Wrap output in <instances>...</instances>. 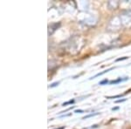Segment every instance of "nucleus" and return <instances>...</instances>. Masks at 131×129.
I'll list each match as a JSON object with an SVG mask.
<instances>
[{
  "mask_svg": "<svg viewBox=\"0 0 131 129\" xmlns=\"http://www.w3.org/2000/svg\"><path fill=\"white\" fill-rule=\"evenodd\" d=\"M122 95H116V96L114 97H107V99H116V98H121Z\"/></svg>",
  "mask_w": 131,
  "mask_h": 129,
  "instance_id": "obj_7",
  "label": "nucleus"
},
{
  "mask_svg": "<svg viewBox=\"0 0 131 129\" xmlns=\"http://www.w3.org/2000/svg\"><path fill=\"white\" fill-rule=\"evenodd\" d=\"M107 84H109V81L107 79H105L101 80V82H99V85H101V86H103V85H107Z\"/></svg>",
  "mask_w": 131,
  "mask_h": 129,
  "instance_id": "obj_4",
  "label": "nucleus"
},
{
  "mask_svg": "<svg viewBox=\"0 0 131 129\" xmlns=\"http://www.w3.org/2000/svg\"><path fill=\"white\" fill-rule=\"evenodd\" d=\"M99 113H91V114H88V115H86L85 116V117L83 118V120H86V119H88V118H89V117H93V116H95V115H98Z\"/></svg>",
  "mask_w": 131,
  "mask_h": 129,
  "instance_id": "obj_5",
  "label": "nucleus"
},
{
  "mask_svg": "<svg viewBox=\"0 0 131 129\" xmlns=\"http://www.w3.org/2000/svg\"><path fill=\"white\" fill-rule=\"evenodd\" d=\"M126 100V99H119V100H116L115 103H120V102H124Z\"/></svg>",
  "mask_w": 131,
  "mask_h": 129,
  "instance_id": "obj_9",
  "label": "nucleus"
},
{
  "mask_svg": "<svg viewBox=\"0 0 131 129\" xmlns=\"http://www.w3.org/2000/svg\"><path fill=\"white\" fill-rule=\"evenodd\" d=\"M128 58V57H123V58H117L115 61L117 62V61H122V60H127Z\"/></svg>",
  "mask_w": 131,
  "mask_h": 129,
  "instance_id": "obj_8",
  "label": "nucleus"
},
{
  "mask_svg": "<svg viewBox=\"0 0 131 129\" xmlns=\"http://www.w3.org/2000/svg\"><path fill=\"white\" fill-rule=\"evenodd\" d=\"M128 79V78H125V79H122V78H118L117 79H115V80H112V81L109 82V84L110 85H115V84H118V83H120V82H122V81H125V80Z\"/></svg>",
  "mask_w": 131,
  "mask_h": 129,
  "instance_id": "obj_1",
  "label": "nucleus"
},
{
  "mask_svg": "<svg viewBox=\"0 0 131 129\" xmlns=\"http://www.w3.org/2000/svg\"><path fill=\"white\" fill-rule=\"evenodd\" d=\"M59 84H60V82H55V83H52L49 87H55V86H59Z\"/></svg>",
  "mask_w": 131,
  "mask_h": 129,
  "instance_id": "obj_6",
  "label": "nucleus"
},
{
  "mask_svg": "<svg viewBox=\"0 0 131 129\" xmlns=\"http://www.w3.org/2000/svg\"><path fill=\"white\" fill-rule=\"evenodd\" d=\"M65 126H62V127H60V128H55V129H64Z\"/></svg>",
  "mask_w": 131,
  "mask_h": 129,
  "instance_id": "obj_11",
  "label": "nucleus"
},
{
  "mask_svg": "<svg viewBox=\"0 0 131 129\" xmlns=\"http://www.w3.org/2000/svg\"><path fill=\"white\" fill-rule=\"evenodd\" d=\"M82 112H83V111H82V110H76V111L74 112V113H82Z\"/></svg>",
  "mask_w": 131,
  "mask_h": 129,
  "instance_id": "obj_10",
  "label": "nucleus"
},
{
  "mask_svg": "<svg viewBox=\"0 0 131 129\" xmlns=\"http://www.w3.org/2000/svg\"><path fill=\"white\" fill-rule=\"evenodd\" d=\"M74 102H75V100H74V99H71V100L67 101V102L63 103L62 105H63V107H66V105H69V104H73V103H74Z\"/></svg>",
  "mask_w": 131,
  "mask_h": 129,
  "instance_id": "obj_3",
  "label": "nucleus"
},
{
  "mask_svg": "<svg viewBox=\"0 0 131 129\" xmlns=\"http://www.w3.org/2000/svg\"><path fill=\"white\" fill-rule=\"evenodd\" d=\"M114 68L112 67V68H109V69H107L106 70V71H104V72H102V73H97L96 75H94V76H93L92 78H90V79H95L96 77H98V76H101V75H103L104 73H108L109 71H111V70H113Z\"/></svg>",
  "mask_w": 131,
  "mask_h": 129,
  "instance_id": "obj_2",
  "label": "nucleus"
}]
</instances>
